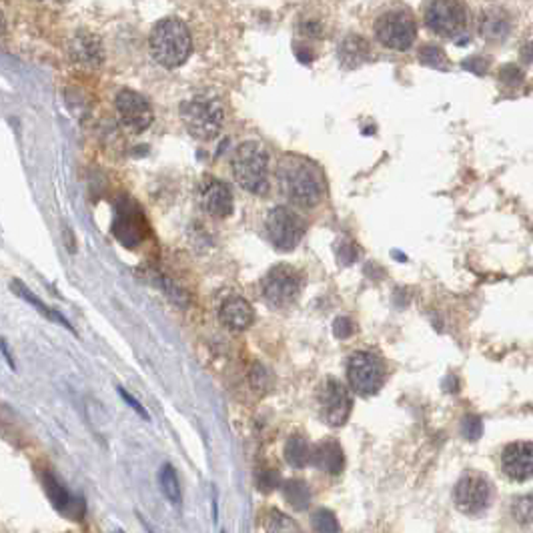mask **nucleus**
<instances>
[{"label": "nucleus", "mask_w": 533, "mask_h": 533, "mask_svg": "<svg viewBox=\"0 0 533 533\" xmlns=\"http://www.w3.org/2000/svg\"><path fill=\"white\" fill-rule=\"evenodd\" d=\"M277 481H279V473H277V471H267V473L259 475V487H261L263 491L275 490V487H277Z\"/></svg>", "instance_id": "f704fd0d"}, {"label": "nucleus", "mask_w": 533, "mask_h": 533, "mask_svg": "<svg viewBox=\"0 0 533 533\" xmlns=\"http://www.w3.org/2000/svg\"><path fill=\"white\" fill-rule=\"evenodd\" d=\"M149 46L152 58L159 65L164 68H176L186 63L193 51L189 26L179 19H163L152 26Z\"/></svg>", "instance_id": "f03ea898"}, {"label": "nucleus", "mask_w": 533, "mask_h": 533, "mask_svg": "<svg viewBox=\"0 0 533 533\" xmlns=\"http://www.w3.org/2000/svg\"><path fill=\"white\" fill-rule=\"evenodd\" d=\"M523 60H527V63H533V44H525V48H523Z\"/></svg>", "instance_id": "58836bf2"}, {"label": "nucleus", "mask_w": 533, "mask_h": 533, "mask_svg": "<svg viewBox=\"0 0 533 533\" xmlns=\"http://www.w3.org/2000/svg\"><path fill=\"white\" fill-rule=\"evenodd\" d=\"M283 493L287 503L295 507L297 512H303L311 503V490L301 479H291L283 485Z\"/></svg>", "instance_id": "5701e85b"}, {"label": "nucleus", "mask_w": 533, "mask_h": 533, "mask_svg": "<svg viewBox=\"0 0 533 533\" xmlns=\"http://www.w3.org/2000/svg\"><path fill=\"white\" fill-rule=\"evenodd\" d=\"M333 333H335V337L347 339L355 333V325H353V321L349 317H339L333 323Z\"/></svg>", "instance_id": "7c9ffc66"}, {"label": "nucleus", "mask_w": 533, "mask_h": 533, "mask_svg": "<svg viewBox=\"0 0 533 533\" xmlns=\"http://www.w3.org/2000/svg\"><path fill=\"white\" fill-rule=\"evenodd\" d=\"M311 463L315 465L317 469L325 471V473H331V475H337L343 471L345 468V453L339 445L337 441L333 439H327V441H321L319 445L313 449V459Z\"/></svg>", "instance_id": "6ab92c4d"}, {"label": "nucleus", "mask_w": 533, "mask_h": 533, "mask_svg": "<svg viewBox=\"0 0 533 533\" xmlns=\"http://www.w3.org/2000/svg\"><path fill=\"white\" fill-rule=\"evenodd\" d=\"M112 235L122 247L134 249L141 245L147 235V221L141 209L129 199H120L115 207V221H112Z\"/></svg>", "instance_id": "9b49d317"}, {"label": "nucleus", "mask_w": 533, "mask_h": 533, "mask_svg": "<svg viewBox=\"0 0 533 533\" xmlns=\"http://www.w3.org/2000/svg\"><path fill=\"white\" fill-rule=\"evenodd\" d=\"M510 31H512V19L507 16V12L493 9V11L481 14L479 33L483 38L493 41V43H501L510 36Z\"/></svg>", "instance_id": "412c9836"}, {"label": "nucleus", "mask_w": 533, "mask_h": 533, "mask_svg": "<svg viewBox=\"0 0 533 533\" xmlns=\"http://www.w3.org/2000/svg\"><path fill=\"white\" fill-rule=\"evenodd\" d=\"M223 533H225V532H223Z\"/></svg>", "instance_id": "a19ab883"}, {"label": "nucleus", "mask_w": 533, "mask_h": 533, "mask_svg": "<svg viewBox=\"0 0 533 533\" xmlns=\"http://www.w3.org/2000/svg\"><path fill=\"white\" fill-rule=\"evenodd\" d=\"M12 291H16V293L21 295L22 299H26V301L33 305V307H36V309H38V311H41L43 315H46V317H48V319H53V321H56L58 325H65L66 329H70V331H73V327H70V323L66 321L65 317L60 315V313H56V311H53L51 307H46V305H44L43 301H41V299L36 297V295L31 293V291H28V289H26V287H24V285H22L21 281H14V283H12Z\"/></svg>", "instance_id": "393cba45"}, {"label": "nucleus", "mask_w": 533, "mask_h": 533, "mask_svg": "<svg viewBox=\"0 0 533 533\" xmlns=\"http://www.w3.org/2000/svg\"><path fill=\"white\" fill-rule=\"evenodd\" d=\"M181 120L199 141L215 139L225 120L223 105L215 97H193L181 105Z\"/></svg>", "instance_id": "20e7f679"}, {"label": "nucleus", "mask_w": 533, "mask_h": 533, "mask_svg": "<svg viewBox=\"0 0 533 533\" xmlns=\"http://www.w3.org/2000/svg\"><path fill=\"white\" fill-rule=\"evenodd\" d=\"M119 393H120V397H122L125 401L129 403V405H131V407L134 409V411H137V413L141 415V417H144V419H149V413H147V409H144L141 403H139L137 399H134V397H132L131 393H127L125 389H119Z\"/></svg>", "instance_id": "c9c22d12"}, {"label": "nucleus", "mask_w": 533, "mask_h": 533, "mask_svg": "<svg viewBox=\"0 0 533 533\" xmlns=\"http://www.w3.org/2000/svg\"><path fill=\"white\" fill-rule=\"evenodd\" d=\"M501 465L505 475L513 481H527L533 477V443L517 441L503 449Z\"/></svg>", "instance_id": "4468645a"}, {"label": "nucleus", "mask_w": 533, "mask_h": 533, "mask_svg": "<svg viewBox=\"0 0 533 533\" xmlns=\"http://www.w3.org/2000/svg\"><path fill=\"white\" fill-rule=\"evenodd\" d=\"M2 355H4V359L9 361L11 369H14V361L11 359V353H9V347H6V341H4V339H2Z\"/></svg>", "instance_id": "ea45409f"}, {"label": "nucleus", "mask_w": 533, "mask_h": 533, "mask_svg": "<svg viewBox=\"0 0 533 533\" xmlns=\"http://www.w3.org/2000/svg\"><path fill=\"white\" fill-rule=\"evenodd\" d=\"M261 289L267 303L283 309L299 299L303 291V275L291 265H277L265 275Z\"/></svg>", "instance_id": "0eeeda50"}, {"label": "nucleus", "mask_w": 533, "mask_h": 533, "mask_svg": "<svg viewBox=\"0 0 533 533\" xmlns=\"http://www.w3.org/2000/svg\"><path fill=\"white\" fill-rule=\"evenodd\" d=\"M375 34L381 44L393 51H407L415 43L417 26L407 11H389L381 14L375 22Z\"/></svg>", "instance_id": "6e6552de"}, {"label": "nucleus", "mask_w": 533, "mask_h": 533, "mask_svg": "<svg viewBox=\"0 0 533 533\" xmlns=\"http://www.w3.org/2000/svg\"><path fill=\"white\" fill-rule=\"evenodd\" d=\"M70 55L76 63L87 66H100L105 60L102 44L98 41V36L87 31H80L76 34L75 41L70 43Z\"/></svg>", "instance_id": "a211bd4d"}, {"label": "nucleus", "mask_w": 533, "mask_h": 533, "mask_svg": "<svg viewBox=\"0 0 533 533\" xmlns=\"http://www.w3.org/2000/svg\"><path fill=\"white\" fill-rule=\"evenodd\" d=\"M500 76H501V80H503V83H510V85H515V83H519V80L523 78L522 70H519V68H517L515 65L503 66V68H501Z\"/></svg>", "instance_id": "473e14b6"}, {"label": "nucleus", "mask_w": 533, "mask_h": 533, "mask_svg": "<svg viewBox=\"0 0 533 533\" xmlns=\"http://www.w3.org/2000/svg\"><path fill=\"white\" fill-rule=\"evenodd\" d=\"M285 459L287 463L295 469H301L311 463L313 459V449L309 445V441L303 436H291L287 445H285Z\"/></svg>", "instance_id": "4be33fe9"}, {"label": "nucleus", "mask_w": 533, "mask_h": 533, "mask_svg": "<svg viewBox=\"0 0 533 533\" xmlns=\"http://www.w3.org/2000/svg\"><path fill=\"white\" fill-rule=\"evenodd\" d=\"M263 529L265 533H303L295 519L285 515L279 510H269L263 517Z\"/></svg>", "instance_id": "b1692460"}, {"label": "nucleus", "mask_w": 533, "mask_h": 533, "mask_svg": "<svg viewBox=\"0 0 533 533\" xmlns=\"http://www.w3.org/2000/svg\"><path fill=\"white\" fill-rule=\"evenodd\" d=\"M461 431H463V436L468 437V439L475 441L483 433V423H481V419H479L477 415H468L463 419V423H461Z\"/></svg>", "instance_id": "c756f323"}, {"label": "nucleus", "mask_w": 533, "mask_h": 533, "mask_svg": "<svg viewBox=\"0 0 533 533\" xmlns=\"http://www.w3.org/2000/svg\"><path fill=\"white\" fill-rule=\"evenodd\" d=\"M43 483L44 491H46V495H48V500H51L56 512L63 513L66 517H70V519H83V515H85V501L80 500V497H76V495H70L68 490L51 471L44 473Z\"/></svg>", "instance_id": "2eb2a0df"}, {"label": "nucleus", "mask_w": 533, "mask_h": 533, "mask_svg": "<svg viewBox=\"0 0 533 533\" xmlns=\"http://www.w3.org/2000/svg\"><path fill=\"white\" fill-rule=\"evenodd\" d=\"M233 174L237 183L253 195H265L269 191V154L261 142L247 141L237 147Z\"/></svg>", "instance_id": "7ed1b4c3"}, {"label": "nucleus", "mask_w": 533, "mask_h": 533, "mask_svg": "<svg viewBox=\"0 0 533 533\" xmlns=\"http://www.w3.org/2000/svg\"><path fill=\"white\" fill-rule=\"evenodd\" d=\"M453 500H455L457 510L468 515H477L485 512L491 501L490 481L479 473L469 471L457 481Z\"/></svg>", "instance_id": "f8f14e48"}, {"label": "nucleus", "mask_w": 533, "mask_h": 533, "mask_svg": "<svg viewBox=\"0 0 533 533\" xmlns=\"http://www.w3.org/2000/svg\"><path fill=\"white\" fill-rule=\"evenodd\" d=\"M311 527L315 533H341V525H339L335 513L329 512L325 507L317 510L311 515Z\"/></svg>", "instance_id": "bb28decb"}, {"label": "nucleus", "mask_w": 533, "mask_h": 533, "mask_svg": "<svg viewBox=\"0 0 533 533\" xmlns=\"http://www.w3.org/2000/svg\"><path fill=\"white\" fill-rule=\"evenodd\" d=\"M317 403H319V413L327 425L341 427L347 423L351 409H353V401L343 383H339L333 377H327L319 387Z\"/></svg>", "instance_id": "1a4fd4ad"}, {"label": "nucleus", "mask_w": 533, "mask_h": 533, "mask_svg": "<svg viewBox=\"0 0 533 533\" xmlns=\"http://www.w3.org/2000/svg\"><path fill=\"white\" fill-rule=\"evenodd\" d=\"M513 517L517 519L519 523H529L533 522V497H522V500H517L513 503L512 507Z\"/></svg>", "instance_id": "c85d7f7f"}, {"label": "nucleus", "mask_w": 533, "mask_h": 533, "mask_svg": "<svg viewBox=\"0 0 533 533\" xmlns=\"http://www.w3.org/2000/svg\"><path fill=\"white\" fill-rule=\"evenodd\" d=\"M295 53H297V58H299V60H303L305 65L313 63V53H311V51H309L307 46H305L303 51H301L299 46H295Z\"/></svg>", "instance_id": "4c0bfd02"}, {"label": "nucleus", "mask_w": 533, "mask_h": 533, "mask_svg": "<svg viewBox=\"0 0 533 533\" xmlns=\"http://www.w3.org/2000/svg\"><path fill=\"white\" fill-rule=\"evenodd\" d=\"M419 60L425 66H431V68H439V70L447 68L445 53L437 44H423L421 51H419Z\"/></svg>", "instance_id": "cd10ccee"}, {"label": "nucleus", "mask_w": 533, "mask_h": 533, "mask_svg": "<svg viewBox=\"0 0 533 533\" xmlns=\"http://www.w3.org/2000/svg\"><path fill=\"white\" fill-rule=\"evenodd\" d=\"M461 66L469 70V73H473V75H485L487 73V66L490 63L485 60V58H481V56H471V58H465Z\"/></svg>", "instance_id": "2f4dec72"}, {"label": "nucleus", "mask_w": 533, "mask_h": 533, "mask_svg": "<svg viewBox=\"0 0 533 533\" xmlns=\"http://www.w3.org/2000/svg\"><path fill=\"white\" fill-rule=\"evenodd\" d=\"M347 379L351 389L361 397L379 393L385 381V363L371 351H357L347 363Z\"/></svg>", "instance_id": "423d86ee"}, {"label": "nucleus", "mask_w": 533, "mask_h": 533, "mask_svg": "<svg viewBox=\"0 0 533 533\" xmlns=\"http://www.w3.org/2000/svg\"><path fill=\"white\" fill-rule=\"evenodd\" d=\"M303 218L291 207H275L267 215V233L271 243L281 250H293L303 237Z\"/></svg>", "instance_id": "9d476101"}, {"label": "nucleus", "mask_w": 533, "mask_h": 533, "mask_svg": "<svg viewBox=\"0 0 533 533\" xmlns=\"http://www.w3.org/2000/svg\"><path fill=\"white\" fill-rule=\"evenodd\" d=\"M117 112L125 129L131 132H142L151 127L152 119V107L141 93L131 90V88H122L117 95Z\"/></svg>", "instance_id": "ddd939ff"}, {"label": "nucleus", "mask_w": 533, "mask_h": 533, "mask_svg": "<svg viewBox=\"0 0 533 533\" xmlns=\"http://www.w3.org/2000/svg\"><path fill=\"white\" fill-rule=\"evenodd\" d=\"M301 33L307 34V36H313V38H317V36H321V22H317V21H305L303 24H301Z\"/></svg>", "instance_id": "e433bc0d"}, {"label": "nucleus", "mask_w": 533, "mask_h": 533, "mask_svg": "<svg viewBox=\"0 0 533 533\" xmlns=\"http://www.w3.org/2000/svg\"><path fill=\"white\" fill-rule=\"evenodd\" d=\"M425 24L439 36L453 38L457 44L468 43L465 24H468V11L461 2L453 0H436L425 6Z\"/></svg>", "instance_id": "39448f33"}, {"label": "nucleus", "mask_w": 533, "mask_h": 533, "mask_svg": "<svg viewBox=\"0 0 533 533\" xmlns=\"http://www.w3.org/2000/svg\"><path fill=\"white\" fill-rule=\"evenodd\" d=\"M218 317L223 325L228 327L231 331H245L255 321V311L249 301H245L243 297H231L223 303Z\"/></svg>", "instance_id": "f3484780"}, {"label": "nucleus", "mask_w": 533, "mask_h": 533, "mask_svg": "<svg viewBox=\"0 0 533 533\" xmlns=\"http://www.w3.org/2000/svg\"><path fill=\"white\" fill-rule=\"evenodd\" d=\"M369 43L359 34H347L337 48L339 63L345 68H357V66L369 60Z\"/></svg>", "instance_id": "aec40b11"}, {"label": "nucleus", "mask_w": 533, "mask_h": 533, "mask_svg": "<svg viewBox=\"0 0 533 533\" xmlns=\"http://www.w3.org/2000/svg\"><path fill=\"white\" fill-rule=\"evenodd\" d=\"M159 481H161V490L167 495V500L171 503H181L183 491H181V483H179V475L174 471L173 465L164 463L161 473H159Z\"/></svg>", "instance_id": "a878e982"}, {"label": "nucleus", "mask_w": 533, "mask_h": 533, "mask_svg": "<svg viewBox=\"0 0 533 533\" xmlns=\"http://www.w3.org/2000/svg\"><path fill=\"white\" fill-rule=\"evenodd\" d=\"M355 259H357V249L353 245L345 243V245L339 247V261H341V265H351V263H355Z\"/></svg>", "instance_id": "72a5a7b5"}, {"label": "nucleus", "mask_w": 533, "mask_h": 533, "mask_svg": "<svg viewBox=\"0 0 533 533\" xmlns=\"http://www.w3.org/2000/svg\"><path fill=\"white\" fill-rule=\"evenodd\" d=\"M277 179L281 193L299 207H313L325 195L321 169L305 157L285 154L277 167Z\"/></svg>", "instance_id": "f257e3e1"}, {"label": "nucleus", "mask_w": 533, "mask_h": 533, "mask_svg": "<svg viewBox=\"0 0 533 533\" xmlns=\"http://www.w3.org/2000/svg\"><path fill=\"white\" fill-rule=\"evenodd\" d=\"M203 207L213 217H228L233 213L231 189L218 179H207V183L203 186Z\"/></svg>", "instance_id": "dca6fc26"}]
</instances>
